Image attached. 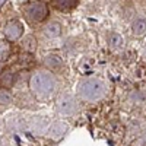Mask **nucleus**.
<instances>
[{"instance_id":"f257e3e1","label":"nucleus","mask_w":146,"mask_h":146,"mask_svg":"<svg viewBox=\"0 0 146 146\" xmlns=\"http://www.w3.org/2000/svg\"><path fill=\"white\" fill-rule=\"evenodd\" d=\"M56 79L47 72H35L29 80V89L36 98H48L56 91Z\"/></svg>"},{"instance_id":"f03ea898","label":"nucleus","mask_w":146,"mask_h":146,"mask_svg":"<svg viewBox=\"0 0 146 146\" xmlns=\"http://www.w3.org/2000/svg\"><path fill=\"white\" fill-rule=\"evenodd\" d=\"M22 13L29 25H38V23H42L48 19L50 9H48V5L42 0H32L23 6Z\"/></svg>"},{"instance_id":"7ed1b4c3","label":"nucleus","mask_w":146,"mask_h":146,"mask_svg":"<svg viewBox=\"0 0 146 146\" xmlns=\"http://www.w3.org/2000/svg\"><path fill=\"white\" fill-rule=\"evenodd\" d=\"M78 108V104H76V100L70 95H62L57 101V111L63 115H72L75 114Z\"/></svg>"},{"instance_id":"20e7f679","label":"nucleus","mask_w":146,"mask_h":146,"mask_svg":"<svg viewBox=\"0 0 146 146\" xmlns=\"http://www.w3.org/2000/svg\"><path fill=\"white\" fill-rule=\"evenodd\" d=\"M3 32H5V36H6L7 41H10V42L16 41L23 35V25H22V22H19L16 19L10 21V22H7L5 25Z\"/></svg>"},{"instance_id":"39448f33","label":"nucleus","mask_w":146,"mask_h":146,"mask_svg":"<svg viewBox=\"0 0 146 146\" xmlns=\"http://www.w3.org/2000/svg\"><path fill=\"white\" fill-rule=\"evenodd\" d=\"M100 83L96 80H86L80 85L79 88V92L82 95V98L85 100H95L98 98V94H100Z\"/></svg>"},{"instance_id":"423d86ee","label":"nucleus","mask_w":146,"mask_h":146,"mask_svg":"<svg viewBox=\"0 0 146 146\" xmlns=\"http://www.w3.org/2000/svg\"><path fill=\"white\" fill-rule=\"evenodd\" d=\"M42 66L47 70L57 72V70H62L64 67V62L62 60V57L57 56V54H47L42 60Z\"/></svg>"},{"instance_id":"0eeeda50","label":"nucleus","mask_w":146,"mask_h":146,"mask_svg":"<svg viewBox=\"0 0 146 146\" xmlns=\"http://www.w3.org/2000/svg\"><path fill=\"white\" fill-rule=\"evenodd\" d=\"M66 131H67V124L64 121H54L48 129V136L51 139H60L66 135Z\"/></svg>"},{"instance_id":"6e6552de","label":"nucleus","mask_w":146,"mask_h":146,"mask_svg":"<svg viewBox=\"0 0 146 146\" xmlns=\"http://www.w3.org/2000/svg\"><path fill=\"white\" fill-rule=\"evenodd\" d=\"M16 83V73L12 70H3L0 72V88L10 89Z\"/></svg>"},{"instance_id":"1a4fd4ad","label":"nucleus","mask_w":146,"mask_h":146,"mask_svg":"<svg viewBox=\"0 0 146 146\" xmlns=\"http://www.w3.org/2000/svg\"><path fill=\"white\" fill-rule=\"evenodd\" d=\"M79 0H51V7L60 12H70L78 6Z\"/></svg>"},{"instance_id":"9d476101","label":"nucleus","mask_w":146,"mask_h":146,"mask_svg":"<svg viewBox=\"0 0 146 146\" xmlns=\"http://www.w3.org/2000/svg\"><path fill=\"white\" fill-rule=\"evenodd\" d=\"M42 32L47 38H56V36H58L62 34V27H60V23H57V22H50L48 25L44 27Z\"/></svg>"},{"instance_id":"9b49d317","label":"nucleus","mask_w":146,"mask_h":146,"mask_svg":"<svg viewBox=\"0 0 146 146\" xmlns=\"http://www.w3.org/2000/svg\"><path fill=\"white\" fill-rule=\"evenodd\" d=\"M12 54V44L7 40H0V63L9 60Z\"/></svg>"},{"instance_id":"f8f14e48","label":"nucleus","mask_w":146,"mask_h":146,"mask_svg":"<svg viewBox=\"0 0 146 146\" xmlns=\"http://www.w3.org/2000/svg\"><path fill=\"white\" fill-rule=\"evenodd\" d=\"M21 47L23 48V50H25V53L32 54V53L36 50V40L34 38L32 35H27V38H23V40H22Z\"/></svg>"},{"instance_id":"ddd939ff","label":"nucleus","mask_w":146,"mask_h":146,"mask_svg":"<svg viewBox=\"0 0 146 146\" xmlns=\"http://www.w3.org/2000/svg\"><path fill=\"white\" fill-rule=\"evenodd\" d=\"M13 102V94L10 92V89L6 88H0V105L7 107Z\"/></svg>"},{"instance_id":"4468645a","label":"nucleus","mask_w":146,"mask_h":146,"mask_svg":"<svg viewBox=\"0 0 146 146\" xmlns=\"http://www.w3.org/2000/svg\"><path fill=\"white\" fill-rule=\"evenodd\" d=\"M133 29H135L136 34H142V29H145V23L142 19H137V22L133 25Z\"/></svg>"},{"instance_id":"2eb2a0df","label":"nucleus","mask_w":146,"mask_h":146,"mask_svg":"<svg viewBox=\"0 0 146 146\" xmlns=\"http://www.w3.org/2000/svg\"><path fill=\"white\" fill-rule=\"evenodd\" d=\"M0 72H2V69H0Z\"/></svg>"}]
</instances>
